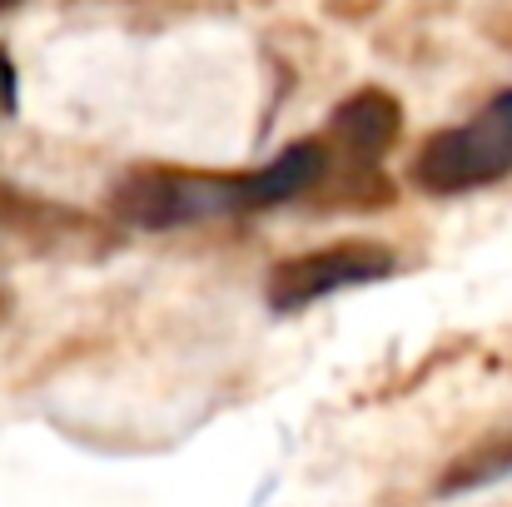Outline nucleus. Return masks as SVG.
<instances>
[{
    "instance_id": "nucleus-2",
    "label": "nucleus",
    "mask_w": 512,
    "mask_h": 507,
    "mask_svg": "<svg viewBox=\"0 0 512 507\" xmlns=\"http://www.w3.org/2000/svg\"><path fill=\"white\" fill-rule=\"evenodd\" d=\"M512 174V90L493 95L468 125L438 130L413 155V184L423 194H468Z\"/></svg>"
},
{
    "instance_id": "nucleus-8",
    "label": "nucleus",
    "mask_w": 512,
    "mask_h": 507,
    "mask_svg": "<svg viewBox=\"0 0 512 507\" xmlns=\"http://www.w3.org/2000/svg\"><path fill=\"white\" fill-rule=\"evenodd\" d=\"M10 309H15V294H10V284L0 279V324L10 319Z\"/></svg>"
},
{
    "instance_id": "nucleus-6",
    "label": "nucleus",
    "mask_w": 512,
    "mask_h": 507,
    "mask_svg": "<svg viewBox=\"0 0 512 507\" xmlns=\"http://www.w3.org/2000/svg\"><path fill=\"white\" fill-rule=\"evenodd\" d=\"M512 473V428L483 438L478 448H468L463 458L448 463V473L438 478V493H473V488H488L498 478Z\"/></svg>"
},
{
    "instance_id": "nucleus-4",
    "label": "nucleus",
    "mask_w": 512,
    "mask_h": 507,
    "mask_svg": "<svg viewBox=\"0 0 512 507\" xmlns=\"http://www.w3.org/2000/svg\"><path fill=\"white\" fill-rule=\"evenodd\" d=\"M398 130H403V110L388 90H358L348 95L339 110L329 115V130H324V145H329V169L339 165L348 174V189H378L383 199V155L398 145Z\"/></svg>"
},
{
    "instance_id": "nucleus-3",
    "label": "nucleus",
    "mask_w": 512,
    "mask_h": 507,
    "mask_svg": "<svg viewBox=\"0 0 512 507\" xmlns=\"http://www.w3.org/2000/svg\"><path fill=\"white\" fill-rule=\"evenodd\" d=\"M398 274V254L378 239H339V244H324V249H309V254H294L284 264H274L269 274V304L279 314H294V309H309L329 294L343 289H358V284H383Z\"/></svg>"
},
{
    "instance_id": "nucleus-1",
    "label": "nucleus",
    "mask_w": 512,
    "mask_h": 507,
    "mask_svg": "<svg viewBox=\"0 0 512 507\" xmlns=\"http://www.w3.org/2000/svg\"><path fill=\"white\" fill-rule=\"evenodd\" d=\"M329 179V145L324 140H299L279 150L264 169H165L145 165L115 179L110 209L130 229H184L204 219H229V214H254L269 204L304 199L324 189Z\"/></svg>"
},
{
    "instance_id": "nucleus-7",
    "label": "nucleus",
    "mask_w": 512,
    "mask_h": 507,
    "mask_svg": "<svg viewBox=\"0 0 512 507\" xmlns=\"http://www.w3.org/2000/svg\"><path fill=\"white\" fill-rule=\"evenodd\" d=\"M5 115H15V65H10V55L0 50V120Z\"/></svg>"
},
{
    "instance_id": "nucleus-9",
    "label": "nucleus",
    "mask_w": 512,
    "mask_h": 507,
    "mask_svg": "<svg viewBox=\"0 0 512 507\" xmlns=\"http://www.w3.org/2000/svg\"><path fill=\"white\" fill-rule=\"evenodd\" d=\"M10 5H20V0H0V10H10Z\"/></svg>"
},
{
    "instance_id": "nucleus-5",
    "label": "nucleus",
    "mask_w": 512,
    "mask_h": 507,
    "mask_svg": "<svg viewBox=\"0 0 512 507\" xmlns=\"http://www.w3.org/2000/svg\"><path fill=\"white\" fill-rule=\"evenodd\" d=\"M100 224L85 219L70 204L25 194L15 184H0V254H35V259H65V254H95Z\"/></svg>"
}]
</instances>
